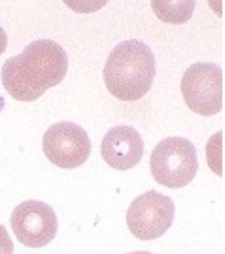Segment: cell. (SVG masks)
Returning a JSON list of instances; mask_svg holds the SVG:
<instances>
[{
    "instance_id": "6da1fadb",
    "label": "cell",
    "mask_w": 225,
    "mask_h": 254,
    "mask_svg": "<svg viewBox=\"0 0 225 254\" xmlns=\"http://www.w3.org/2000/svg\"><path fill=\"white\" fill-rule=\"evenodd\" d=\"M68 69V57L63 48L52 40L39 39L5 62L2 84L14 99L33 102L59 85Z\"/></svg>"
},
{
    "instance_id": "7a4b0ae2",
    "label": "cell",
    "mask_w": 225,
    "mask_h": 254,
    "mask_svg": "<svg viewBox=\"0 0 225 254\" xmlns=\"http://www.w3.org/2000/svg\"><path fill=\"white\" fill-rule=\"evenodd\" d=\"M154 75L155 60L151 50L136 39L118 44L103 69L108 91L123 101L142 99L151 87Z\"/></svg>"
},
{
    "instance_id": "3957f363",
    "label": "cell",
    "mask_w": 225,
    "mask_h": 254,
    "mask_svg": "<svg viewBox=\"0 0 225 254\" xmlns=\"http://www.w3.org/2000/svg\"><path fill=\"white\" fill-rule=\"evenodd\" d=\"M150 167L152 177L160 185L170 189L186 187L198 170L196 147L186 138H166L152 151Z\"/></svg>"
},
{
    "instance_id": "277c9868",
    "label": "cell",
    "mask_w": 225,
    "mask_h": 254,
    "mask_svg": "<svg viewBox=\"0 0 225 254\" xmlns=\"http://www.w3.org/2000/svg\"><path fill=\"white\" fill-rule=\"evenodd\" d=\"M181 89L186 105L194 113L210 117L222 111V70L217 64H192L183 75Z\"/></svg>"
},
{
    "instance_id": "5b68a950",
    "label": "cell",
    "mask_w": 225,
    "mask_h": 254,
    "mask_svg": "<svg viewBox=\"0 0 225 254\" xmlns=\"http://www.w3.org/2000/svg\"><path fill=\"white\" fill-rule=\"evenodd\" d=\"M171 198L154 190L146 192L134 200L127 211L130 232L142 241L162 237L171 227L175 215Z\"/></svg>"
},
{
    "instance_id": "8992f818",
    "label": "cell",
    "mask_w": 225,
    "mask_h": 254,
    "mask_svg": "<svg viewBox=\"0 0 225 254\" xmlns=\"http://www.w3.org/2000/svg\"><path fill=\"white\" fill-rule=\"evenodd\" d=\"M43 148L46 158L54 165L73 169L87 161L91 144L87 132L80 126L62 122L48 128L43 137Z\"/></svg>"
},
{
    "instance_id": "52a82bcc",
    "label": "cell",
    "mask_w": 225,
    "mask_h": 254,
    "mask_svg": "<svg viewBox=\"0 0 225 254\" xmlns=\"http://www.w3.org/2000/svg\"><path fill=\"white\" fill-rule=\"evenodd\" d=\"M10 223L18 241L33 249L48 245L57 234V216L43 201L29 200L20 203L13 210Z\"/></svg>"
},
{
    "instance_id": "ba28073f",
    "label": "cell",
    "mask_w": 225,
    "mask_h": 254,
    "mask_svg": "<svg viewBox=\"0 0 225 254\" xmlns=\"http://www.w3.org/2000/svg\"><path fill=\"white\" fill-rule=\"evenodd\" d=\"M144 152V143L140 134L127 126L111 128L102 139V157L114 169L126 171L135 167Z\"/></svg>"
},
{
    "instance_id": "9c48e42d",
    "label": "cell",
    "mask_w": 225,
    "mask_h": 254,
    "mask_svg": "<svg viewBox=\"0 0 225 254\" xmlns=\"http://www.w3.org/2000/svg\"><path fill=\"white\" fill-rule=\"evenodd\" d=\"M196 2L195 1H152V9L158 19L164 22L180 25L192 17Z\"/></svg>"
},
{
    "instance_id": "30bf717a",
    "label": "cell",
    "mask_w": 225,
    "mask_h": 254,
    "mask_svg": "<svg viewBox=\"0 0 225 254\" xmlns=\"http://www.w3.org/2000/svg\"><path fill=\"white\" fill-rule=\"evenodd\" d=\"M14 245L3 225H0V254H13Z\"/></svg>"
},
{
    "instance_id": "8fae6325",
    "label": "cell",
    "mask_w": 225,
    "mask_h": 254,
    "mask_svg": "<svg viewBox=\"0 0 225 254\" xmlns=\"http://www.w3.org/2000/svg\"><path fill=\"white\" fill-rule=\"evenodd\" d=\"M7 45V37L3 28L0 26V57L5 51Z\"/></svg>"
},
{
    "instance_id": "7c38bea8",
    "label": "cell",
    "mask_w": 225,
    "mask_h": 254,
    "mask_svg": "<svg viewBox=\"0 0 225 254\" xmlns=\"http://www.w3.org/2000/svg\"><path fill=\"white\" fill-rule=\"evenodd\" d=\"M127 254H152L150 252H135V253H129Z\"/></svg>"
}]
</instances>
